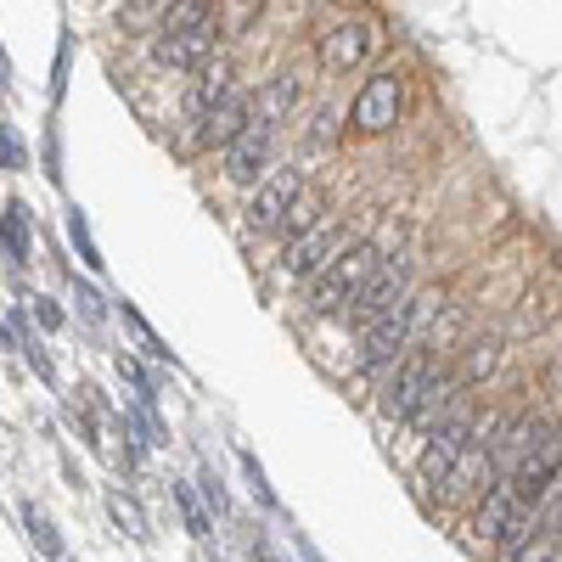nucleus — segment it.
Wrapping results in <instances>:
<instances>
[{
    "instance_id": "nucleus-19",
    "label": "nucleus",
    "mask_w": 562,
    "mask_h": 562,
    "mask_svg": "<svg viewBox=\"0 0 562 562\" xmlns=\"http://www.w3.org/2000/svg\"><path fill=\"white\" fill-rule=\"evenodd\" d=\"M0 243H7V254L18 265L29 259V214H23V203H7V214H0Z\"/></svg>"
},
{
    "instance_id": "nucleus-20",
    "label": "nucleus",
    "mask_w": 562,
    "mask_h": 562,
    "mask_svg": "<svg viewBox=\"0 0 562 562\" xmlns=\"http://www.w3.org/2000/svg\"><path fill=\"white\" fill-rule=\"evenodd\" d=\"M512 562H562V535L546 529V535H524L512 546Z\"/></svg>"
},
{
    "instance_id": "nucleus-26",
    "label": "nucleus",
    "mask_w": 562,
    "mask_h": 562,
    "mask_svg": "<svg viewBox=\"0 0 562 562\" xmlns=\"http://www.w3.org/2000/svg\"><path fill=\"white\" fill-rule=\"evenodd\" d=\"M113 518H119V524H130V535H140V512H135L124 495H113Z\"/></svg>"
},
{
    "instance_id": "nucleus-11",
    "label": "nucleus",
    "mask_w": 562,
    "mask_h": 562,
    "mask_svg": "<svg viewBox=\"0 0 562 562\" xmlns=\"http://www.w3.org/2000/svg\"><path fill=\"white\" fill-rule=\"evenodd\" d=\"M270 140H276V124L265 119H248V130L225 147V180H237V186H254L259 169L270 164Z\"/></svg>"
},
{
    "instance_id": "nucleus-27",
    "label": "nucleus",
    "mask_w": 562,
    "mask_h": 562,
    "mask_svg": "<svg viewBox=\"0 0 562 562\" xmlns=\"http://www.w3.org/2000/svg\"><path fill=\"white\" fill-rule=\"evenodd\" d=\"M34 315H40V326H52V333L63 326V310H57L52 299H34Z\"/></svg>"
},
{
    "instance_id": "nucleus-10",
    "label": "nucleus",
    "mask_w": 562,
    "mask_h": 562,
    "mask_svg": "<svg viewBox=\"0 0 562 562\" xmlns=\"http://www.w3.org/2000/svg\"><path fill=\"white\" fill-rule=\"evenodd\" d=\"M214 45H220V18H203L198 29H180V34H158L153 45V57L164 68H203L214 57Z\"/></svg>"
},
{
    "instance_id": "nucleus-9",
    "label": "nucleus",
    "mask_w": 562,
    "mask_h": 562,
    "mask_svg": "<svg viewBox=\"0 0 562 562\" xmlns=\"http://www.w3.org/2000/svg\"><path fill=\"white\" fill-rule=\"evenodd\" d=\"M400 299H411V270H405V259H383V270L366 281V293H360L344 315H355L360 326H371L378 315H389Z\"/></svg>"
},
{
    "instance_id": "nucleus-24",
    "label": "nucleus",
    "mask_w": 562,
    "mask_h": 562,
    "mask_svg": "<svg viewBox=\"0 0 562 562\" xmlns=\"http://www.w3.org/2000/svg\"><path fill=\"white\" fill-rule=\"evenodd\" d=\"M23 518H29V535L40 540V551H45V557H63V540L52 535V524H45V518H40L34 506H23Z\"/></svg>"
},
{
    "instance_id": "nucleus-12",
    "label": "nucleus",
    "mask_w": 562,
    "mask_h": 562,
    "mask_svg": "<svg viewBox=\"0 0 562 562\" xmlns=\"http://www.w3.org/2000/svg\"><path fill=\"white\" fill-rule=\"evenodd\" d=\"M344 248H349V237H344L333 220H321L315 231H304V237L288 248V276H321Z\"/></svg>"
},
{
    "instance_id": "nucleus-2",
    "label": "nucleus",
    "mask_w": 562,
    "mask_h": 562,
    "mask_svg": "<svg viewBox=\"0 0 562 562\" xmlns=\"http://www.w3.org/2000/svg\"><path fill=\"white\" fill-rule=\"evenodd\" d=\"M562 479V428L557 422H540L535 428V439H529V450L518 456V467L501 479L512 495H518V506L524 512H535L546 495H551V484Z\"/></svg>"
},
{
    "instance_id": "nucleus-28",
    "label": "nucleus",
    "mask_w": 562,
    "mask_h": 562,
    "mask_svg": "<svg viewBox=\"0 0 562 562\" xmlns=\"http://www.w3.org/2000/svg\"><path fill=\"white\" fill-rule=\"evenodd\" d=\"M557 535H562V512H557Z\"/></svg>"
},
{
    "instance_id": "nucleus-17",
    "label": "nucleus",
    "mask_w": 562,
    "mask_h": 562,
    "mask_svg": "<svg viewBox=\"0 0 562 562\" xmlns=\"http://www.w3.org/2000/svg\"><path fill=\"white\" fill-rule=\"evenodd\" d=\"M293 102H299V79H293V74H276V79L259 90V108H254V119L281 124V119L293 113Z\"/></svg>"
},
{
    "instance_id": "nucleus-18",
    "label": "nucleus",
    "mask_w": 562,
    "mask_h": 562,
    "mask_svg": "<svg viewBox=\"0 0 562 562\" xmlns=\"http://www.w3.org/2000/svg\"><path fill=\"white\" fill-rule=\"evenodd\" d=\"M495 366H501V338H473V344H467V355H461V371H456V383L467 389V383L490 378Z\"/></svg>"
},
{
    "instance_id": "nucleus-14",
    "label": "nucleus",
    "mask_w": 562,
    "mask_h": 562,
    "mask_svg": "<svg viewBox=\"0 0 562 562\" xmlns=\"http://www.w3.org/2000/svg\"><path fill=\"white\" fill-rule=\"evenodd\" d=\"M366 52H371V29H366V23H333V29L321 34V68H326V74L360 68Z\"/></svg>"
},
{
    "instance_id": "nucleus-7",
    "label": "nucleus",
    "mask_w": 562,
    "mask_h": 562,
    "mask_svg": "<svg viewBox=\"0 0 562 562\" xmlns=\"http://www.w3.org/2000/svg\"><path fill=\"white\" fill-rule=\"evenodd\" d=\"M529 518H535V512H524L518 495H512L506 484H490V490L479 495V518H473V529H479L484 546H518V540L529 535Z\"/></svg>"
},
{
    "instance_id": "nucleus-16",
    "label": "nucleus",
    "mask_w": 562,
    "mask_h": 562,
    "mask_svg": "<svg viewBox=\"0 0 562 562\" xmlns=\"http://www.w3.org/2000/svg\"><path fill=\"white\" fill-rule=\"evenodd\" d=\"M231 63H203L198 68V85H192V119H203V113H214L225 97H231Z\"/></svg>"
},
{
    "instance_id": "nucleus-23",
    "label": "nucleus",
    "mask_w": 562,
    "mask_h": 562,
    "mask_svg": "<svg viewBox=\"0 0 562 562\" xmlns=\"http://www.w3.org/2000/svg\"><path fill=\"white\" fill-rule=\"evenodd\" d=\"M68 237H74V248H79V259H85L90 270H102V254H97V237H90V225H85V214H79V209L68 214Z\"/></svg>"
},
{
    "instance_id": "nucleus-1",
    "label": "nucleus",
    "mask_w": 562,
    "mask_h": 562,
    "mask_svg": "<svg viewBox=\"0 0 562 562\" xmlns=\"http://www.w3.org/2000/svg\"><path fill=\"white\" fill-rule=\"evenodd\" d=\"M383 243H349L321 276H310V315H344L366 293V281L383 270Z\"/></svg>"
},
{
    "instance_id": "nucleus-25",
    "label": "nucleus",
    "mask_w": 562,
    "mask_h": 562,
    "mask_svg": "<svg viewBox=\"0 0 562 562\" xmlns=\"http://www.w3.org/2000/svg\"><path fill=\"white\" fill-rule=\"evenodd\" d=\"M175 501H180V512H186V524H192V535H209V518H203V506H198V495L186 490V484H175Z\"/></svg>"
},
{
    "instance_id": "nucleus-13",
    "label": "nucleus",
    "mask_w": 562,
    "mask_h": 562,
    "mask_svg": "<svg viewBox=\"0 0 562 562\" xmlns=\"http://www.w3.org/2000/svg\"><path fill=\"white\" fill-rule=\"evenodd\" d=\"M495 484V467H490V439L479 445H467V456L450 467V479H445V490H439V501H479L484 490Z\"/></svg>"
},
{
    "instance_id": "nucleus-4",
    "label": "nucleus",
    "mask_w": 562,
    "mask_h": 562,
    "mask_svg": "<svg viewBox=\"0 0 562 562\" xmlns=\"http://www.w3.org/2000/svg\"><path fill=\"white\" fill-rule=\"evenodd\" d=\"M479 439V416H473V405H456L439 428L428 434V450H422V484H428L434 495L445 490V479H450V467L467 456V445Z\"/></svg>"
},
{
    "instance_id": "nucleus-8",
    "label": "nucleus",
    "mask_w": 562,
    "mask_h": 562,
    "mask_svg": "<svg viewBox=\"0 0 562 562\" xmlns=\"http://www.w3.org/2000/svg\"><path fill=\"white\" fill-rule=\"evenodd\" d=\"M299 192H304V175H299V169L265 175L259 192H254V203H248V225H254V231H281V220H288V209L299 203Z\"/></svg>"
},
{
    "instance_id": "nucleus-3",
    "label": "nucleus",
    "mask_w": 562,
    "mask_h": 562,
    "mask_svg": "<svg viewBox=\"0 0 562 562\" xmlns=\"http://www.w3.org/2000/svg\"><path fill=\"white\" fill-rule=\"evenodd\" d=\"M428 304H434V299H400L389 315L371 321L366 338H360V355H355V371H383V366H394V360L411 349V338H416L422 315H428Z\"/></svg>"
},
{
    "instance_id": "nucleus-22",
    "label": "nucleus",
    "mask_w": 562,
    "mask_h": 562,
    "mask_svg": "<svg viewBox=\"0 0 562 562\" xmlns=\"http://www.w3.org/2000/svg\"><path fill=\"white\" fill-rule=\"evenodd\" d=\"M203 18H214V0H175L164 12V29L158 34H180V29H198Z\"/></svg>"
},
{
    "instance_id": "nucleus-5",
    "label": "nucleus",
    "mask_w": 562,
    "mask_h": 562,
    "mask_svg": "<svg viewBox=\"0 0 562 562\" xmlns=\"http://www.w3.org/2000/svg\"><path fill=\"white\" fill-rule=\"evenodd\" d=\"M400 108H405V79L394 68H378L366 85H360V97L349 102V130L360 135H389L400 124Z\"/></svg>"
},
{
    "instance_id": "nucleus-15",
    "label": "nucleus",
    "mask_w": 562,
    "mask_h": 562,
    "mask_svg": "<svg viewBox=\"0 0 562 562\" xmlns=\"http://www.w3.org/2000/svg\"><path fill=\"white\" fill-rule=\"evenodd\" d=\"M248 119H254V102L243 97V90H231L214 113L198 119V147H231V140L248 130Z\"/></svg>"
},
{
    "instance_id": "nucleus-21",
    "label": "nucleus",
    "mask_w": 562,
    "mask_h": 562,
    "mask_svg": "<svg viewBox=\"0 0 562 562\" xmlns=\"http://www.w3.org/2000/svg\"><path fill=\"white\" fill-rule=\"evenodd\" d=\"M321 214H326V203H321L315 192H299V203L288 209V220H281V231H288V237L299 243L304 231H315V225H321Z\"/></svg>"
},
{
    "instance_id": "nucleus-6",
    "label": "nucleus",
    "mask_w": 562,
    "mask_h": 562,
    "mask_svg": "<svg viewBox=\"0 0 562 562\" xmlns=\"http://www.w3.org/2000/svg\"><path fill=\"white\" fill-rule=\"evenodd\" d=\"M434 378H439V360H434L428 349H411V355L389 371L378 411H383L389 422H411V416H416V405H422V394L434 389Z\"/></svg>"
}]
</instances>
